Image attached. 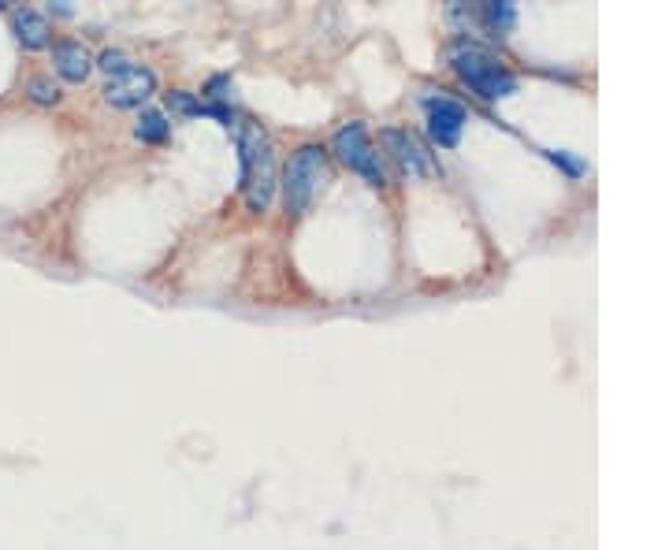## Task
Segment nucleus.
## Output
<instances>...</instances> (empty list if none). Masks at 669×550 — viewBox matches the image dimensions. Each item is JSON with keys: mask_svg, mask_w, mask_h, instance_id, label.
<instances>
[{"mask_svg": "<svg viewBox=\"0 0 669 550\" xmlns=\"http://www.w3.org/2000/svg\"><path fill=\"white\" fill-rule=\"evenodd\" d=\"M53 67L56 75L64 82H71V86H82V82L90 79L93 71V53L82 45V41L67 38V41H56L53 45Z\"/></svg>", "mask_w": 669, "mask_h": 550, "instance_id": "obj_8", "label": "nucleus"}, {"mask_svg": "<svg viewBox=\"0 0 669 550\" xmlns=\"http://www.w3.org/2000/svg\"><path fill=\"white\" fill-rule=\"evenodd\" d=\"M157 93V71L145 64H134L116 79L105 82V101L112 108H142Z\"/></svg>", "mask_w": 669, "mask_h": 550, "instance_id": "obj_7", "label": "nucleus"}, {"mask_svg": "<svg viewBox=\"0 0 669 550\" xmlns=\"http://www.w3.org/2000/svg\"><path fill=\"white\" fill-rule=\"evenodd\" d=\"M380 142H383V149H387V157H391V164L406 179H432L435 171V160H432V153L420 145V138L417 134H409L406 127H383L380 131Z\"/></svg>", "mask_w": 669, "mask_h": 550, "instance_id": "obj_6", "label": "nucleus"}, {"mask_svg": "<svg viewBox=\"0 0 669 550\" xmlns=\"http://www.w3.org/2000/svg\"><path fill=\"white\" fill-rule=\"evenodd\" d=\"M238 164H242V201L250 212H268L279 186L276 142L264 131V123L242 116L235 127Z\"/></svg>", "mask_w": 669, "mask_h": 550, "instance_id": "obj_1", "label": "nucleus"}, {"mask_svg": "<svg viewBox=\"0 0 669 550\" xmlns=\"http://www.w3.org/2000/svg\"><path fill=\"white\" fill-rule=\"evenodd\" d=\"M331 153L346 164L350 171H357L368 186H387L391 183V171L383 164V153L376 149L372 142V134L361 119H350V123H342L339 131L331 134Z\"/></svg>", "mask_w": 669, "mask_h": 550, "instance_id": "obj_4", "label": "nucleus"}, {"mask_svg": "<svg viewBox=\"0 0 669 550\" xmlns=\"http://www.w3.org/2000/svg\"><path fill=\"white\" fill-rule=\"evenodd\" d=\"M424 131L432 138L439 149H454L461 142V131H465V123H469V108L461 105L458 97H450V93H428L424 101Z\"/></svg>", "mask_w": 669, "mask_h": 550, "instance_id": "obj_5", "label": "nucleus"}, {"mask_svg": "<svg viewBox=\"0 0 669 550\" xmlns=\"http://www.w3.org/2000/svg\"><path fill=\"white\" fill-rule=\"evenodd\" d=\"M12 30H15V41H19L23 49H30V53L49 49V41H53V27H49V19H45L38 8H15Z\"/></svg>", "mask_w": 669, "mask_h": 550, "instance_id": "obj_9", "label": "nucleus"}, {"mask_svg": "<svg viewBox=\"0 0 669 550\" xmlns=\"http://www.w3.org/2000/svg\"><path fill=\"white\" fill-rule=\"evenodd\" d=\"M164 97H168V108L175 112V116H186V119L209 116V101H201V97L190 90H171V93H164Z\"/></svg>", "mask_w": 669, "mask_h": 550, "instance_id": "obj_12", "label": "nucleus"}, {"mask_svg": "<svg viewBox=\"0 0 669 550\" xmlns=\"http://www.w3.org/2000/svg\"><path fill=\"white\" fill-rule=\"evenodd\" d=\"M27 97L34 105H56L60 101V86L53 79H45V75H38V79L27 82Z\"/></svg>", "mask_w": 669, "mask_h": 550, "instance_id": "obj_14", "label": "nucleus"}, {"mask_svg": "<svg viewBox=\"0 0 669 550\" xmlns=\"http://www.w3.org/2000/svg\"><path fill=\"white\" fill-rule=\"evenodd\" d=\"M458 12H465L473 23H480V27L491 34V38H506L513 30V23H517V12H513V4H506V0H491V4H473V8H458Z\"/></svg>", "mask_w": 669, "mask_h": 550, "instance_id": "obj_10", "label": "nucleus"}, {"mask_svg": "<svg viewBox=\"0 0 669 550\" xmlns=\"http://www.w3.org/2000/svg\"><path fill=\"white\" fill-rule=\"evenodd\" d=\"M134 134L145 145H164L171 138V119L160 108H145L142 116H138V123H134Z\"/></svg>", "mask_w": 669, "mask_h": 550, "instance_id": "obj_11", "label": "nucleus"}, {"mask_svg": "<svg viewBox=\"0 0 669 550\" xmlns=\"http://www.w3.org/2000/svg\"><path fill=\"white\" fill-rule=\"evenodd\" d=\"M324 183H328V149L316 142L298 145V149L290 153L287 168H283V179H279L283 209H287L290 216H305Z\"/></svg>", "mask_w": 669, "mask_h": 550, "instance_id": "obj_3", "label": "nucleus"}, {"mask_svg": "<svg viewBox=\"0 0 669 550\" xmlns=\"http://www.w3.org/2000/svg\"><path fill=\"white\" fill-rule=\"evenodd\" d=\"M450 67L484 101H502V97L517 93V75L491 49L476 45V41H454L450 45Z\"/></svg>", "mask_w": 669, "mask_h": 550, "instance_id": "obj_2", "label": "nucleus"}, {"mask_svg": "<svg viewBox=\"0 0 669 550\" xmlns=\"http://www.w3.org/2000/svg\"><path fill=\"white\" fill-rule=\"evenodd\" d=\"M93 67H101L108 79H116V75H123V71H131L134 60L123 49H105L101 56H93Z\"/></svg>", "mask_w": 669, "mask_h": 550, "instance_id": "obj_13", "label": "nucleus"}]
</instances>
